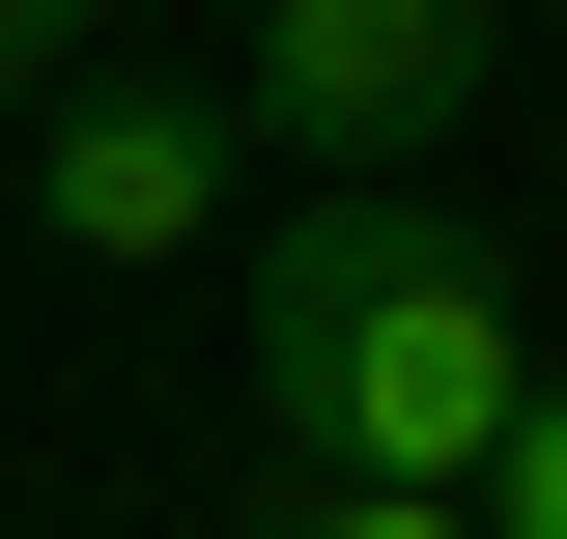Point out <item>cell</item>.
<instances>
[{
	"label": "cell",
	"mask_w": 567,
	"mask_h": 539,
	"mask_svg": "<svg viewBox=\"0 0 567 539\" xmlns=\"http://www.w3.org/2000/svg\"><path fill=\"white\" fill-rule=\"evenodd\" d=\"M483 539H567V369L511 398V455H483Z\"/></svg>",
	"instance_id": "4"
},
{
	"label": "cell",
	"mask_w": 567,
	"mask_h": 539,
	"mask_svg": "<svg viewBox=\"0 0 567 539\" xmlns=\"http://www.w3.org/2000/svg\"><path fill=\"white\" fill-rule=\"evenodd\" d=\"M85 58H114V0H0V114H58Z\"/></svg>",
	"instance_id": "5"
},
{
	"label": "cell",
	"mask_w": 567,
	"mask_h": 539,
	"mask_svg": "<svg viewBox=\"0 0 567 539\" xmlns=\"http://www.w3.org/2000/svg\"><path fill=\"white\" fill-rule=\"evenodd\" d=\"M227 171H256L227 85H58V114H29V227H58L85 284H171V256L227 227Z\"/></svg>",
	"instance_id": "3"
},
{
	"label": "cell",
	"mask_w": 567,
	"mask_h": 539,
	"mask_svg": "<svg viewBox=\"0 0 567 539\" xmlns=\"http://www.w3.org/2000/svg\"><path fill=\"white\" fill-rule=\"evenodd\" d=\"M511 85V0H256V58H227V142H312L341 200H398L425 142Z\"/></svg>",
	"instance_id": "2"
},
{
	"label": "cell",
	"mask_w": 567,
	"mask_h": 539,
	"mask_svg": "<svg viewBox=\"0 0 567 539\" xmlns=\"http://www.w3.org/2000/svg\"><path fill=\"white\" fill-rule=\"evenodd\" d=\"M256 539H483V511H398V482H284Z\"/></svg>",
	"instance_id": "6"
},
{
	"label": "cell",
	"mask_w": 567,
	"mask_h": 539,
	"mask_svg": "<svg viewBox=\"0 0 567 539\" xmlns=\"http://www.w3.org/2000/svg\"><path fill=\"white\" fill-rule=\"evenodd\" d=\"M539 340H511V256L425 200H284L256 256V455L284 482H398V511H483Z\"/></svg>",
	"instance_id": "1"
}]
</instances>
